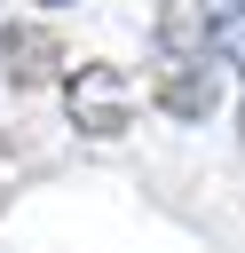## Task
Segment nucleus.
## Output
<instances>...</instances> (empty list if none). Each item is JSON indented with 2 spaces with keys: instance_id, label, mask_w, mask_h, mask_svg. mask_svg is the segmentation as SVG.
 <instances>
[{
  "instance_id": "f257e3e1",
  "label": "nucleus",
  "mask_w": 245,
  "mask_h": 253,
  "mask_svg": "<svg viewBox=\"0 0 245 253\" xmlns=\"http://www.w3.org/2000/svg\"><path fill=\"white\" fill-rule=\"evenodd\" d=\"M63 111H71V126H79V134L111 142V134H126V126H134L142 87H134V71H119V63H71V71H63Z\"/></svg>"
},
{
  "instance_id": "f03ea898",
  "label": "nucleus",
  "mask_w": 245,
  "mask_h": 253,
  "mask_svg": "<svg viewBox=\"0 0 245 253\" xmlns=\"http://www.w3.org/2000/svg\"><path fill=\"white\" fill-rule=\"evenodd\" d=\"M55 63H63L55 32H40V24H0V71H8L16 87H40V79H55Z\"/></svg>"
},
{
  "instance_id": "7ed1b4c3",
  "label": "nucleus",
  "mask_w": 245,
  "mask_h": 253,
  "mask_svg": "<svg viewBox=\"0 0 245 253\" xmlns=\"http://www.w3.org/2000/svg\"><path fill=\"white\" fill-rule=\"evenodd\" d=\"M190 8H198V40H205V55L229 63V71L245 79V0H190Z\"/></svg>"
},
{
  "instance_id": "20e7f679",
  "label": "nucleus",
  "mask_w": 245,
  "mask_h": 253,
  "mask_svg": "<svg viewBox=\"0 0 245 253\" xmlns=\"http://www.w3.org/2000/svg\"><path fill=\"white\" fill-rule=\"evenodd\" d=\"M237 142H245V111H237Z\"/></svg>"
},
{
  "instance_id": "39448f33",
  "label": "nucleus",
  "mask_w": 245,
  "mask_h": 253,
  "mask_svg": "<svg viewBox=\"0 0 245 253\" xmlns=\"http://www.w3.org/2000/svg\"><path fill=\"white\" fill-rule=\"evenodd\" d=\"M40 8H71V0H40Z\"/></svg>"
}]
</instances>
